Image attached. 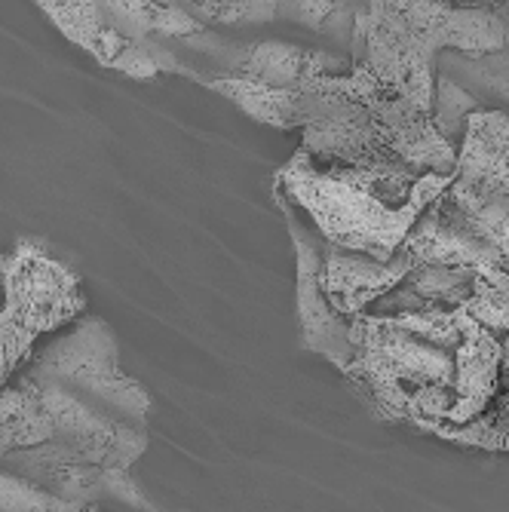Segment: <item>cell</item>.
<instances>
[{"label":"cell","instance_id":"cell-2","mask_svg":"<svg viewBox=\"0 0 509 512\" xmlns=\"http://www.w3.org/2000/svg\"><path fill=\"white\" fill-rule=\"evenodd\" d=\"M0 387L10 384L34 359L40 335L56 332L86 310L77 273L46 252L37 240H19L0 255Z\"/></svg>","mask_w":509,"mask_h":512},{"label":"cell","instance_id":"cell-1","mask_svg":"<svg viewBox=\"0 0 509 512\" xmlns=\"http://www.w3.org/2000/svg\"><path fill=\"white\" fill-rule=\"evenodd\" d=\"M148 396L117 365L105 322L86 319L0 387V470L68 509L138 503L126 470L145 451Z\"/></svg>","mask_w":509,"mask_h":512}]
</instances>
